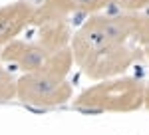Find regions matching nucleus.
Returning a JSON list of instances; mask_svg holds the SVG:
<instances>
[{
  "mask_svg": "<svg viewBox=\"0 0 149 135\" xmlns=\"http://www.w3.org/2000/svg\"><path fill=\"white\" fill-rule=\"evenodd\" d=\"M145 84L137 78L102 79L74 100V107L88 113H127L143 105Z\"/></svg>",
  "mask_w": 149,
  "mask_h": 135,
  "instance_id": "obj_1",
  "label": "nucleus"
},
{
  "mask_svg": "<svg viewBox=\"0 0 149 135\" xmlns=\"http://www.w3.org/2000/svg\"><path fill=\"white\" fill-rule=\"evenodd\" d=\"M137 30V14H95L81 24L78 32L72 34L70 50L74 62L86 56L95 46L105 42H129L135 38Z\"/></svg>",
  "mask_w": 149,
  "mask_h": 135,
  "instance_id": "obj_2",
  "label": "nucleus"
},
{
  "mask_svg": "<svg viewBox=\"0 0 149 135\" xmlns=\"http://www.w3.org/2000/svg\"><path fill=\"white\" fill-rule=\"evenodd\" d=\"M0 58H2V62L20 68L26 74L46 72V74H54L60 78H66V74L74 64V56H72L70 48L52 52L36 40H28V42L12 40L10 44L2 48Z\"/></svg>",
  "mask_w": 149,
  "mask_h": 135,
  "instance_id": "obj_3",
  "label": "nucleus"
},
{
  "mask_svg": "<svg viewBox=\"0 0 149 135\" xmlns=\"http://www.w3.org/2000/svg\"><path fill=\"white\" fill-rule=\"evenodd\" d=\"M137 48L129 46L127 42H105L95 46L86 56L76 60L81 72L90 79H111L119 78L125 70L137 62Z\"/></svg>",
  "mask_w": 149,
  "mask_h": 135,
  "instance_id": "obj_4",
  "label": "nucleus"
},
{
  "mask_svg": "<svg viewBox=\"0 0 149 135\" xmlns=\"http://www.w3.org/2000/svg\"><path fill=\"white\" fill-rule=\"evenodd\" d=\"M16 97L34 107H54L72 100V86L66 78L46 72L24 74L16 81Z\"/></svg>",
  "mask_w": 149,
  "mask_h": 135,
  "instance_id": "obj_5",
  "label": "nucleus"
},
{
  "mask_svg": "<svg viewBox=\"0 0 149 135\" xmlns=\"http://www.w3.org/2000/svg\"><path fill=\"white\" fill-rule=\"evenodd\" d=\"M115 4H123V0H44L42 6L36 8L34 20H66L70 16L80 14H95V12L109 8Z\"/></svg>",
  "mask_w": 149,
  "mask_h": 135,
  "instance_id": "obj_6",
  "label": "nucleus"
},
{
  "mask_svg": "<svg viewBox=\"0 0 149 135\" xmlns=\"http://www.w3.org/2000/svg\"><path fill=\"white\" fill-rule=\"evenodd\" d=\"M36 8L30 0H18L6 6H0V48L16 40V36L28 28L34 20Z\"/></svg>",
  "mask_w": 149,
  "mask_h": 135,
  "instance_id": "obj_7",
  "label": "nucleus"
},
{
  "mask_svg": "<svg viewBox=\"0 0 149 135\" xmlns=\"http://www.w3.org/2000/svg\"><path fill=\"white\" fill-rule=\"evenodd\" d=\"M38 38L36 42L52 50H64L70 48V40H72V32H70V26L66 20H38Z\"/></svg>",
  "mask_w": 149,
  "mask_h": 135,
  "instance_id": "obj_8",
  "label": "nucleus"
},
{
  "mask_svg": "<svg viewBox=\"0 0 149 135\" xmlns=\"http://www.w3.org/2000/svg\"><path fill=\"white\" fill-rule=\"evenodd\" d=\"M133 40L137 42L139 50L149 60V14H145V16L137 14V30H135V38Z\"/></svg>",
  "mask_w": 149,
  "mask_h": 135,
  "instance_id": "obj_9",
  "label": "nucleus"
},
{
  "mask_svg": "<svg viewBox=\"0 0 149 135\" xmlns=\"http://www.w3.org/2000/svg\"><path fill=\"white\" fill-rule=\"evenodd\" d=\"M16 81L18 79L0 64V101L12 100L16 95Z\"/></svg>",
  "mask_w": 149,
  "mask_h": 135,
  "instance_id": "obj_10",
  "label": "nucleus"
},
{
  "mask_svg": "<svg viewBox=\"0 0 149 135\" xmlns=\"http://www.w3.org/2000/svg\"><path fill=\"white\" fill-rule=\"evenodd\" d=\"M149 0H123L121 8H127V10H139V8H147Z\"/></svg>",
  "mask_w": 149,
  "mask_h": 135,
  "instance_id": "obj_11",
  "label": "nucleus"
},
{
  "mask_svg": "<svg viewBox=\"0 0 149 135\" xmlns=\"http://www.w3.org/2000/svg\"><path fill=\"white\" fill-rule=\"evenodd\" d=\"M143 105L149 109V84L145 86V95H143Z\"/></svg>",
  "mask_w": 149,
  "mask_h": 135,
  "instance_id": "obj_12",
  "label": "nucleus"
}]
</instances>
